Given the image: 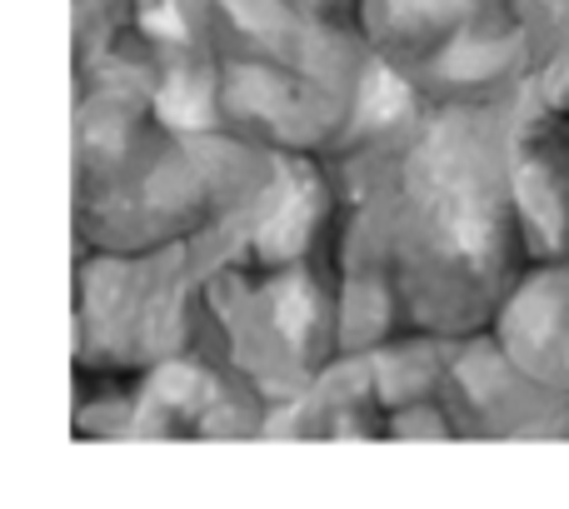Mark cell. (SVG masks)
Returning a JSON list of instances; mask_svg holds the SVG:
<instances>
[{
  "label": "cell",
  "instance_id": "obj_1",
  "mask_svg": "<svg viewBox=\"0 0 569 509\" xmlns=\"http://www.w3.org/2000/svg\"><path fill=\"white\" fill-rule=\"evenodd\" d=\"M160 110H166L176 126H206V100H200L186 80H176V86L160 96Z\"/></svg>",
  "mask_w": 569,
  "mask_h": 509
},
{
  "label": "cell",
  "instance_id": "obj_3",
  "mask_svg": "<svg viewBox=\"0 0 569 509\" xmlns=\"http://www.w3.org/2000/svg\"><path fill=\"white\" fill-rule=\"evenodd\" d=\"M400 110H405V86H400V80H390V76H375L370 100H365V116H370V120H390V116H400Z\"/></svg>",
  "mask_w": 569,
  "mask_h": 509
},
{
  "label": "cell",
  "instance_id": "obj_2",
  "mask_svg": "<svg viewBox=\"0 0 569 509\" xmlns=\"http://www.w3.org/2000/svg\"><path fill=\"white\" fill-rule=\"evenodd\" d=\"M276 315H280V330L290 335V340H300L305 335V320H310V295H305V285H284L280 300H276Z\"/></svg>",
  "mask_w": 569,
  "mask_h": 509
}]
</instances>
